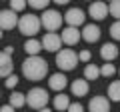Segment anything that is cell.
Returning a JSON list of instances; mask_svg holds the SVG:
<instances>
[{
	"instance_id": "1",
	"label": "cell",
	"mask_w": 120,
	"mask_h": 112,
	"mask_svg": "<svg viewBox=\"0 0 120 112\" xmlns=\"http://www.w3.org/2000/svg\"><path fill=\"white\" fill-rule=\"evenodd\" d=\"M22 74H24L28 80H42L48 74L46 60L40 58V56H28V58L22 62Z\"/></svg>"
},
{
	"instance_id": "2",
	"label": "cell",
	"mask_w": 120,
	"mask_h": 112,
	"mask_svg": "<svg viewBox=\"0 0 120 112\" xmlns=\"http://www.w3.org/2000/svg\"><path fill=\"white\" fill-rule=\"evenodd\" d=\"M40 16H36V14H24V16L18 18V30H20V34L24 36H34L38 34L40 30Z\"/></svg>"
},
{
	"instance_id": "3",
	"label": "cell",
	"mask_w": 120,
	"mask_h": 112,
	"mask_svg": "<svg viewBox=\"0 0 120 112\" xmlns=\"http://www.w3.org/2000/svg\"><path fill=\"white\" fill-rule=\"evenodd\" d=\"M76 62H78V54L74 50H58L56 52V66H58L62 72H68V70H74L76 68Z\"/></svg>"
},
{
	"instance_id": "4",
	"label": "cell",
	"mask_w": 120,
	"mask_h": 112,
	"mask_svg": "<svg viewBox=\"0 0 120 112\" xmlns=\"http://www.w3.org/2000/svg\"><path fill=\"white\" fill-rule=\"evenodd\" d=\"M48 92L44 90V88H32V90H28V94H26V104H28L30 108H34V110H40V108H44L48 104Z\"/></svg>"
},
{
	"instance_id": "5",
	"label": "cell",
	"mask_w": 120,
	"mask_h": 112,
	"mask_svg": "<svg viewBox=\"0 0 120 112\" xmlns=\"http://www.w3.org/2000/svg\"><path fill=\"white\" fill-rule=\"evenodd\" d=\"M62 20H64V16H60L58 10H44L42 16H40V24H42L48 32L58 30L60 24H62Z\"/></svg>"
},
{
	"instance_id": "6",
	"label": "cell",
	"mask_w": 120,
	"mask_h": 112,
	"mask_svg": "<svg viewBox=\"0 0 120 112\" xmlns=\"http://www.w3.org/2000/svg\"><path fill=\"white\" fill-rule=\"evenodd\" d=\"M64 20H66V24H68V26L78 28V26L84 24L86 14H84V10H80V8H68V10H66V14H64Z\"/></svg>"
},
{
	"instance_id": "7",
	"label": "cell",
	"mask_w": 120,
	"mask_h": 112,
	"mask_svg": "<svg viewBox=\"0 0 120 112\" xmlns=\"http://www.w3.org/2000/svg\"><path fill=\"white\" fill-rule=\"evenodd\" d=\"M14 26H18V16L14 10H0V28L2 30H12Z\"/></svg>"
},
{
	"instance_id": "8",
	"label": "cell",
	"mask_w": 120,
	"mask_h": 112,
	"mask_svg": "<svg viewBox=\"0 0 120 112\" xmlns=\"http://www.w3.org/2000/svg\"><path fill=\"white\" fill-rule=\"evenodd\" d=\"M42 42V48L48 52H58L60 50V44H62V38H60V34H54V32H48V34H44V38L40 40Z\"/></svg>"
},
{
	"instance_id": "9",
	"label": "cell",
	"mask_w": 120,
	"mask_h": 112,
	"mask_svg": "<svg viewBox=\"0 0 120 112\" xmlns=\"http://www.w3.org/2000/svg\"><path fill=\"white\" fill-rule=\"evenodd\" d=\"M60 38H62V44L74 46V44H78L82 40V36H80V30H78V28H74V26H66L64 30H62V34H60Z\"/></svg>"
},
{
	"instance_id": "10",
	"label": "cell",
	"mask_w": 120,
	"mask_h": 112,
	"mask_svg": "<svg viewBox=\"0 0 120 112\" xmlns=\"http://www.w3.org/2000/svg\"><path fill=\"white\" fill-rule=\"evenodd\" d=\"M108 14V4L106 2H92L88 8V16L92 20H104Z\"/></svg>"
},
{
	"instance_id": "11",
	"label": "cell",
	"mask_w": 120,
	"mask_h": 112,
	"mask_svg": "<svg viewBox=\"0 0 120 112\" xmlns=\"http://www.w3.org/2000/svg\"><path fill=\"white\" fill-rule=\"evenodd\" d=\"M80 36H82V40H84V42H88V44L96 42V40L100 38V28H98V24H84Z\"/></svg>"
},
{
	"instance_id": "12",
	"label": "cell",
	"mask_w": 120,
	"mask_h": 112,
	"mask_svg": "<svg viewBox=\"0 0 120 112\" xmlns=\"http://www.w3.org/2000/svg\"><path fill=\"white\" fill-rule=\"evenodd\" d=\"M90 112H110V100L106 96H94L88 104Z\"/></svg>"
},
{
	"instance_id": "13",
	"label": "cell",
	"mask_w": 120,
	"mask_h": 112,
	"mask_svg": "<svg viewBox=\"0 0 120 112\" xmlns=\"http://www.w3.org/2000/svg\"><path fill=\"white\" fill-rule=\"evenodd\" d=\"M66 84H68V80H66L64 72H56V74H52V76L48 78V86H50L52 90H56V92H62L66 88Z\"/></svg>"
},
{
	"instance_id": "14",
	"label": "cell",
	"mask_w": 120,
	"mask_h": 112,
	"mask_svg": "<svg viewBox=\"0 0 120 112\" xmlns=\"http://www.w3.org/2000/svg\"><path fill=\"white\" fill-rule=\"evenodd\" d=\"M12 74V56L0 50V78H6Z\"/></svg>"
},
{
	"instance_id": "15",
	"label": "cell",
	"mask_w": 120,
	"mask_h": 112,
	"mask_svg": "<svg viewBox=\"0 0 120 112\" xmlns=\"http://www.w3.org/2000/svg\"><path fill=\"white\" fill-rule=\"evenodd\" d=\"M70 90H72V94L76 96H86L88 94V80L86 78H76V80L70 84Z\"/></svg>"
},
{
	"instance_id": "16",
	"label": "cell",
	"mask_w": 120,
	"mask_h": 112,
	"mask_svg": "<svg viewBox=\"0 0 120 112\" xmlns=\"http://www.w3.org/2000/svg\"><path fill=\"white\" fill-rule=\"evenodd\" d=\"M100 56H102L104 62H112L116 56H118V48H116V44H112V42L102 44V48H100Z\"/></svg>"
},
{
	"instance_id": "17",
	"label": "cell",
	"mask_w": 120,
	"mask_h": 112,
	"mask_svg": "<svg viewBox=\"0 0 120 112\" xmlns=\"http://www.w3.org/2000/svg\"><path fill=\"white\" fill-rule=\"evenodd\" d=\"M40 50H42V42H40V40L28 38V40L24 42V52H26L28 56H38Z\"/></svg>"
},
{
	"instance_id": "18",
	"label": "cell",
	"mask_w": 120,
	"mask_h": 112,
	"mask_svg": "<svg viewBox=\"0 0 120 112\" xmlns=\"http://www.w3.org/2000/svg\"><path fill=\"white\" fill-rule=\"evenodd\" d=\"M68 106H70V98L66 94H60L58 92V94L54 96V108L62 112V110H68Z\"/></svg>"
},
{
	"instance_id": "19",
	"label": "cell",
	"mask_w": 120,
	"mask_h": 112,
	"mask_svg": "<svg viewBox=\"0 0 120 112\" xmlns=\"http://www.w3.org/2000/svg\"><path fill=\"white\" fill-rule=\"evenodd\" d=\"M98 76H100V66L90 64V62H88V64L84 66V78H86V80H92V82H94Z\"/></svg>"
},
{
	"instance_id": "20",
	"label": "cell",
	"mask_w": 120,
	"mask_h": 112,
	"mask_svg": "<svg viewBox=\"0 0 120 112\" xmlns=\"http://www.w3.org/2000/svg\"><path fill=\"white\" fill-rule=\"evenodd\" d=\"M10 106L12 108H22L26 104V94H22V92H12L10 94Z\"/></svg>"
},
{
	"instance_id": "21",
	"label": "cell",
	"mask_w": 120,
	"mask_h": 112,
	"mask_svg": "<svg viewBox=\"0 0 120 112\" xmlns=\"http://www.w3.org/2000/svg\"><path fill=\"white\" fill-rule=\"evenodd\" d=\"M108 98L112 102H120V80L110 82V86H108Z\"/></svg>"
},
{
	"instance_id": "22",
	"label": "cell",
	"mask_w": 120,
	"mask_h": 112,
	"mask_svg": "<svg viewBox=\"0 0 120 112\" xmlns=\"http://www.w3.org/2000/svg\"><path fill=\"white\" fill-rule=\"evenodd\" d=\"M114 74H116V66L112 64V62H104V64L100 66V76L110 78V76H114Z\"/></svg>"
},
{
	"instance_id": "23",
	"label": "cell",
	"mask_w": 120,
	"mask_h": 112,
	"mask_svg": "<svg viewBox=\"0 0 120 112\" xmlns=\"http://www.w3.org/2000/svg\"><path fill=\"white\" fill-rule=\"evenodd\" d=\"M52 0H26V4H30L34 10H46V6L50 4Z\"/></svg>"
},
{
	"instance_id": "24",
	"label": "cell",
	"mask_w": 120,
	"mask_h": 112,
	"mask_svg": "<svg viewBox=\"0 0 120 112\" xmlns=\"http://www.w3.org/2000/svg\"><path fill=\"white\" fill-rule=\"evenodd\" d=\"M108 12H110L114 18L120 20V0H112L110 4H108Z\"/></svg>"
},
{
	"instance_id": "25",
	"label": "cell",
	"mask_w": 120,
	"mask_h": 112,
	"mask_svg": "<svg viewBox=\"0 0 120 112\" xmlns=\"http://www.w3.org/2000/svg\"><path fill=\"white\" fill-rule=\"evenodd\" d=\"M26 8V0H10V10L14 12H20V10Z\"/></svg>"
},
{
	"instance_id": "26",
	"label": "cell",
	"mask_w": 120,
	"mask_h": 112,
	"mask_svg": "<svg viewBox=\"0 0 120 112\" xmlns=\"http://www.w3.org/2000/svg\"><path fill=\"white\" fill-rule=\"evenodd\" d=\"M110 36L114 40H120V20H116L114 24L110 26Z\"/></svg>"
},
{
	"instance_id": "27",
	"label": "cell",
	"mask_w": 120,
	"mask_h": 112,
	"mask_svg": "<svg viewBox=\"0 0 120 112\" xmlns=\"http://www.w3.org/2000/svg\"><path fill=\"white\" fill-rule=\"evenodd\" d=\"M4 84H6V88H10V90H12V88L18 84V76H16V74H10V76H6V82H4Z\"/></svg>"
},
{
	"instance_id": "28",
	"label": "cell",
	"mask_w": 120,
	"mask_h": 112,
	"mask_svg": "<svg viewBox=\"0 0 120 112\" xmlns=\"http://www.w3.org/2000/svg\"><path fill=\"white\" fill-rule=\"evenodd\" d=\"M66 112H84V106H82V104L80 102H70V106H68V110H66Z\"/></svg>"
},
{
	"instance_id": "29",
	"label": "cell",
	"mask_w": 120,
	"mask_h": 112,
	"mask_svg": "<svg viewBox=\"0 0 120 112\" xmlns=\"http://www.w3.org/2000/svg\"><path fill=\"white\" fill-rule=\"evenodd\" d=\"M78 60H80V62H86V64H88V62H90V52H88V50H82L80 54H78Z\"/></svg>"
},
{
	"instance_id": "30",
	"label": "cell",
	"mask_w": 120,
	"mask_h": 112,
	"mask_svg": "<svg viewBox=\"0 0 120 112\" xmlns=\"http://www.w3.org/2000/svg\"><path fill=\"white\" fill-rule=\"evenodd\" d=\"M14 110H16V108H12L10 104H4V106L0 108V112H14Z\"/></svg>"
},
{
	"instance_id": "31",
	"label": "cell",
	"mask_w": 120,
	"mask_h": 112,
	"mask_svg": "<svg viewBox=\"0 0 120 112\" xmlns=\"http://www.w3.org/2000/svg\"><path fill=\"white\" fill-rule=\"evenodd\" d=\"M2 52H4V54H8V56H12V54H14V46H6V48H2Z\"/></svg>"
},
{
	"instance_id": "32",
	"label": "cell",
	"mask_w": 120,
	"mask_h": 112,
	"mask_svg": "<svg viewBox=\"0 0 120 112\" xmlns=\"http://www.w3.org/2000/svg\"><path fill=\"white\" fill-rule=\"evenodd\" d=\"M52 2H54V4H68L70 0H52Z\"/></svg>"
},
{
	"instance_id": "33",
	"label": "cell",
	"mask_w": 120,
	"mask_h": 112,
	"mask_svg": "<svg viewBox=\"0 0 120 112\" xmlns=\"http://www.w3.org/2000/svg\"><path fill=\"white\" fill-rule=\"evenodd\" d=\"M38 112H52V110H50V108H46V106H44V108H40Z\"/></svg>"
},
{
	"instance_id": "34",
	"label": "cell",
	"mask_w": 120,
	"mask_h": 112,
	"mask_svg": "<svg viewBox=\"0 0 120 112\" xmlns=\"http://www.w3.org/2000/svg\"><path fill=\"white\" fill-rule=\"evenodd\" d=\"M2 36H4V30H2V28H0V38H2Z\"/></svg>"
},
{
	"instance_id": "35",
	"label": "cell",
	"mask_w": 120,
	"mask_h": 112,
	"mask_svg": "<svg viewBox=\"0 0 120 112\" xmlns=\"http://www.w3.org/2000/svg\"><path fill=\"white\" fill-rule=\"evenodd\" d=\"M104 2H112V0H104Z\"/></svg>"
},
{
	"instance_id": "36",
	"label": "cell",
	"mask_w": 120,
	"mask_h": 112,
	"mask_svg": "<svg viewBox=\"0 0 120 112\" xmlns=\"http://www.w3.org/2000/svg\"><path fill=\"white\" fill-rule=\"evenodd\" d=\"M118 72H120V70H118Z\"/></svg>"
}]
</instances>
